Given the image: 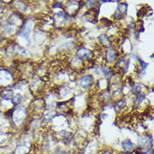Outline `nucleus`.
I'll return each mask as SVG.
<instances>
[{
  "label": "nucleus",
  "mask_w": 154,
  "mask_h": 154,
  "mask_svg": "<svg viewBox=\"0 0 154 154\" xmlns=\"http://www.w3.org/2000/svg\"><path fill=\"white\" fill-rule=\"evenodd\" d=\"M119 50L116 46L109 47L107 50L104 51V60L107 64H111L114 62H116L119 58Z\"/></svg>",
  "instance_id": "nucleus-1"
},
{
  "label": "nucleus",
  "mask_w": 154,
  "mask_h": 154,
  "mask_svg": "<svg viewBox=\"0 0 154 154\" xmlns=\"http://www.w3.org/2000/svg\"><path fill=\"white\" fill-rule=\"evenodd\" d=\"M27 116V111L25 107H18L12 114V119L15 124H20L21 122L25 121V117Z\"/></svg>",
  "instance_id": "nucleus-2"
},
{
  "label": "nucleus",
  "mask_w": 154,
  "mask_h": 154,
  "mask_svg": "<svg viewBox=\"0 0 154 154\" xmlns=\"http://www.w3.org/2000/svg\"><path fill=\"white\" fill-rule=\"evenodd\" d=\"M12 73L6 69H0V86H7L13 81Z\"/></svg>",
  "instance_id": "nucleus-3"
},
{
  "label": "nucleus",
  "mask_w": 154,
  "mask_h": 154,
  "mask_svg": "<svg viewBox=\"0 0 154 154\" xmlns=\"http://www.w3.org/2000/svg\"><path fill=\"white\" fill-rule=\"evenodd\" d=\"M77 57L83 62L88 61L93 57V51L89 49H87V48L81 47L77 51Z\"/></svg>",
  "instance_id": "nucleus-4"
},
{
  "label": "nucleus",
  "mask_w": 154,
  "mask_h": 154,
  "mask_svg": "<svg viewBox=\"0 0 154 154\" xmlns=\"http://www.w3.org/2000/svg\"><path fill=\"white\" fill-rule=\"evenodd\" d=\"M33 20L31 19H28L27 20L25 21L23 25V27L21 29V35L23 37H25L26 40L29 41V35H30V31H31V28H32V25H33Z\"/></svg>",
  "instance_id": "nucleus-5"
},
{
  "label": "nucleus",
  "mask_w": 154,
  "mask_h": 154,
  "mask_svg": "<svg viewBox=\"0 0 154 154\" xmlns=\"http://www.w3.org/2000/svg\"><path fill=\"white\" fill-rule=\"evenodd\" d=\"M94 83V78L92 75H84L79 81V86L83 89H87L91 87Z\"/></svg>",
  "instance_id": "nucleus-6"
},
{
  "label": "nucleus",
  "mask_w": 154,
  "mask_h": 154,
  "mask_svg": "<svg viewBox=\"0 0 154 154\" xmlns=\"http://www.w3.org/2000/svg\"><path fill=\"white\" fill-rule=\"evenodd\" d=\"M126 11H127V4L125 3L119 4L117 6L116 13L114 14V18H116V20H121V18L124 17Z\"/></svg>",
  "instance_id": "nucleus-7"
},
{
  "label": "nucleus",
  "mask_w": 154,
  "mask_h": 154,
  "mask_svg": "<svg viewBox=\"0 0 154 154\" xmlns=\"http://www.w3.org/2000/svg\"><path fill=\"white\" fill-rule=\"evenodd\" d=\"M98 42L103 47H111L112 45V40L110 36H108L106 35H100L98 37Z\"/></svg>",
  "instance_id": "nucleus-8"
},
{
  "label": "nucleus",
  "mask_w": 154,
  "mask_h": 154,
  "mask_svg": "<svg viewBox=\"0 0 154 154\" xmlns=\"http://www.w3.org/2000/svg\"><path fill=\"white\" fill-rule=\"evenodd\" d=\"M122 148L124 152H131L132 151L136 150V145L134 144L133 142L130 139H126L125 141H123L122 144Z\"/></svg>",
  "instance_id": "nucleus-9"
},
{
  "label": "nucleus",
  "mask_w": 154,
  "mask_h": 154,
  "mask_svg": "<svg viewBox=\"0 0 154 154\" xmlns=\"http://www.w3.org/2000/svg\"><path fill=\"white\" fill-rule=\"evenodd\" d=\"M127 106V102L123 99H120L116 101V103L115 104V109L117 111H123L125 110V109Z\"/></svg>",
  "instance_id": "nucleus-10"
},
{
  "label": "nucleus",
  "mask_w": 154,
  "mask_h": 154,
  "mask_svg": "<svg viewBox=\"0 0 154 154\" xmlns=\"http://www.w3.org/2000/svg\"><path fill=\"white\" fill-rule=\"evenodd\" d=\"M0 95L4 100H12L13 96H14V91L13 89H4L1 92Z\"/></svg>",
  "instance_id": "nucleus-11"
},
{
  "label": "nucleus",
  "mask_w": 154,
  "mask_h": 154,
  "mask_svg": "<svg viewBox=\"0 0 154 154\" xmlns=\"http://www.w3.org/2000/svg\"><path fill=\"white\" fill-rule=\"evenodd\" d=\"M70 93H71V89L68 88L67 86H62V87L59 88L58 90V94L59 96H61V97H66V96L68 95Z\"/></svg>",
  "instance_id": "nucleus-12"
},
{
  "label": "nucleus",
  "mask_w": 154,
  "mask_h": 154,
  "mask_svg": "<svg viewBox=\"0 0 154 154\" xmlns=\"http://www.w3.org/2000/svg\"><path fill=\"white\" fill-rule=\"evenodd\" d=\"M28 152V147L25 145H20L16 147L14 154H26Z\"/></svg>",
  "instance_id": "nucleus-13"
},
{
  "label": "nucleus",
  "mask_w": 154,
  "mask_h": 154,
  "mask_svg": "<svg viewBox=\"0 0 154 154\" xmlns=\"http://www.w3.org/2000/svg\"><path fill=\"white\" fill-rule=\"evenodd\" d=\"M22 100H23V97H22V95L21 94H17L16 95L13 96L12 100H11V101H12V104H15V105H18V104H20L22 102Z\"/></svg>",
  "instance_id": "nucleus-14"
},
{
  "label": "nucleus",
  "mask_w": 154,
  "mask_h": 154,
  "mask_svg": "<svg viewBox=\"0 0 154 154\" xmlns=\"http://www.w3.org/2000/svg\"><path fill=\"white\" fill-rule=\"evenodd\" d=\"M57 154H68V153H67L66 151L63 150V151H60V152H58Z\"/></svg>",
  "instance_id": "nucleus-15"
},
{
  "label": "nucleus",
  "mask_w": 154,
  "mask_h": 154,
  "mask_svg": "<svg viewBox=\"0 0 154 154\" xmlns=\"http://www.w3.org/2000/svg\"><path fill=\"white\" fill-rule=\"evenodd\" d=\"M149 154H153V150H152V149L150 151V153H149Z\"/></svg>",
  "instance_id": "nucleus-16"
}]
</instances>
